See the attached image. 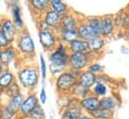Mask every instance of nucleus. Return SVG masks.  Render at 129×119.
I'll return each mask as SVG.
<instances>
[{
  "label": "nucleus",
  "mask_w": 129,
  "mask_h": 119,
  "mask_svg": "<svg viewBox=\"0 0 129 119\" xmlns=\"http://www.w3.org/2000/svg\"><path fill=\"white\" fill-rule=\"evenodd\" d=\"M68 57L69 54L67 53L64 44L59 43L49 55L48 71L51 76L56 77L66 70V68L68 67Z\"/></svg>",
  "instance_id": "nucleus-1"
},
{
  "label": "nucleus",
  "mask_w": 129,
  "mask_h": 119,
  "mask_svg": "<svg viewBox=\"0 0 129 119\" xmlns=\"http://www.w3.org/2000/svg\"><path fill=\"white\" fill-rule=\"evenodd\" d=\"M16 80L21 88L32 92L38 86L40 80V73L38 67L35 65L22 66L17 71Z\"/></svg>",
  "instance_id": "nucleus-2"
},
{
  "label": "nucleus",
  "mask_w": 129,
  "mask_h": 119,
  "mask_svg": "<svg viewBox=\"0 0 129 119\" xmlns=\"http://www.w3.org/2000/svg\"><path fill=\"white\" fill-rule=\"evenodd\" d=\"M79 73L67 69L55 77V88L59 95H70L71 90L77 83V77Z\"/></svg>",
  "instance_id": "nucleus-3"
},
{
  "label": "nucleus",
  "mask_w": 129,
  "mask_h": 119,
  "mask_svg": "<svg viewBox=\"0 0 129 119\" xmlns=\"http://www.w3.org/2000/svg\"><path fill=\"white\" fill-rule=\"evenodd\" d=\"M16 46L17 52L20 55L25 57H33L35 54V44L32 36L27 30H22L18 33L16 38Z\"/></svg>",
  "instance_id": "nucleus-4"
},
{
  "label": "nucleus",
  "mask_w": 129,
  "mask_h": 119,
  "mask_svg": "<svg viewBox=\"0 0 129 119\" xmlns=\"http://www.w3.org/2000/svg\"><path fill=\"white\" fill-rule=\"evenodd\" d=\"M90 55L85 53H70L68 57V67L70 70L80 73L86 70L90 64Z\"/></svg>",
  "instance_id": "nucleus-5"
},
{
  "label": "nucleus",
  "mask_w": 129,
  "mask_h": 119,
  "mask_svg": "<svg viewBox=\"0 0 129 119\" xmlns=\"http://www.w3.org/2000/svg\"><path fill=\"white\" fill-rule=\"evenodd\" d=\"M38 39L45 51H52L58 45V37L52 29H41L38 31Z\"/></svg>",
  "instance_id": "nucleus-6"
},
{
  "label": "nucleus",
  "mask_w": 129,
  "mask_h": 119,
  "mask_svg": "<svg viewBox=\"0 0 129 119\" xmlns=\"http://www.w3.org/2000/svg\"><path fill=\"white\" fill-rule=\"evenodd\" d=\"M38 104H39V99H38V96L36 95V93L29 92L23 99V102L21 104L18 116H20L22 118L28 117Z\"/></svg>",
  "instance_id": "nucleus-7"
},
{
  "label": "nucleus",
  "mask_w": 129,
  "mask_h": 119,
  "mask_svg": "<svg viewBox=\"0 0 129 119\" xmlns=\"http://www.w3.org/2000/svg\"><path fill=\"white\" fill-rule=\"evenodd\" d=\"M82 114L83 112L78 106V99L72 97L62 109L60 119H78Z\"/></svg>",
  "instance_id": "nucleus-8"
},
{
  "label": "nucleus",
  "mask_w": 129,
  "mask_h": 119,
  "mask_svg": "<svg viewBox=\"0 0 129 119\" xmlns=\"http://www.w3.org/2000/svg\"><path fill=\"white\" fill-rule=\"evenodd\" d=\"M7 4L9 5L11 9V15H12V22L15 25L18 31H22L25 29V24L22 19V12L21 7L19 4V0H8Z\"/></svg>",
  "instance_id": "nucleus-9"
},
{
  "label": "nucleus",
  "mask_w": 129,
  "mask_h": 119,
  "mask_svg": "<svg viewBox=\"0 0 129 119\" xmlns=\"http://www.w3.org/2000/svg\"><path fill=\"white\" fill-rule=\"evenodd\" d=\"M78 106L85 114H91L100 107V98L92 93L78 100Z\"/></svg>",
  "instance_id": "nucleus-10"
},
{
  "label": "nucleus",
  "mask_w": 129,
  "mask_h": 119,
  "mask_svg": "<svg viewBox=\"0 0 129 119\" xmlns=\"http://www.w3.org/2000/svg\"><path fill=\"white\" fill-rule=\"evenodd\" d=\"M42 15L43 16H42L41 21H43L49 29L58 30L60 22H61V19H62V15H60L59 13L55 12L52 9H48Z\"/></svg>",
  "instance_id": "nucleus-11"
},
{
  "label": "nucleus",
  "mask_w": 129,
  "mask_h": 119,
  "mask_svg": "<svg viewBox=\"0 0 129 119\" xmlns=\"http://www.w3.org/2000/svg\"><path fill=\"white\" fill-rule=\"evenodd\" d=\"M17 58H18V52L12 45L7 48L0 49V63L6 69H9V66Z\"/></svg>",
  "instance_id": "nucleus-12"
},
{
  "label": "nucleus",
  "mask_w": 129,
  "mask_h": 119,
  "mask_svg": "<svg viewBox=\"0 0 129 119\" xmlns=\"http://www.w3.org/2000/svg\"><path fill=\"white\" fill-rule=\"evenodd\" d=\"M1 32L11 43L15 42L17 35H18V30L15 27V25L13 24V22L10 18H2Z\"/></svg>",
  "instance_id": "nucleus-13"
},
{
  "label": "nucleus",
  "mask_w": 129,
  "mask_h": 119,
  "mask_svg": "<svg viewBox=\"0 0 129 119\" xmlns=\"http://www.w3.org/2000/svg\"><path fill=\"white\" fill-rule=\"evenodd\" d=\"M77 82L88 89H92V87L97 82V75L88 71L87 69L83 70L79 73V75L77 77Z\"/></svg>",
  "instance_id": "nucleus-14"
},
{
  "label": "nucleus",
  "mask_w": 129,
  "mask_h": 119,
  "mask_svg": "<svg viewBox=\"0 0 129 119\" xmlns=\"http://www.w3.org/2000/svg\"><path fill=\"white\" fill-rule=\"evenodd\" d=\"M28 4L35 15H42L50 8V0H28Z\"/></svg>",
  "instance_id": "nucleus-15"
},
{
  "label": "nucleus",
  "mask_w": 129,
  "mask_h": 119,
  "mask_svg": "<svg viewBox=\"0 0 129 119\" xmlns=\"http://www.w3.org/2000/svg\"><path fill=\"white\" fill-rule=\"evenodd\" d=\"M16 82V76L10 69H5L0 74V90L4 91Z\"/></svg>",
  "instance_id": "nucleus-16"
},
{
  "label": "nucleus",
  "mask_w": 129,
  "mask_h": 119,
  "mask_svg": "<svg viewBox=\"0 0 129 119\" xmlns=\"http://www.w3.org/2000/svg\"><path fill=\"white\" fill-rule=\"evenodd\" d=\"M68 48L71 51V53H85L89 54V48L87 41L82 40L80 38H77L70 43H68Z\"/></svg>",
  "instance_id": "nucleus-17"
},
{
  "label": "nucleus",
  "mask_w": 129,
  "mask_h": 119,
  "mask_svg": "<svg viewBox=\"0 0 129 119\" xmlns=\"http://www.w3.org/2000/svg\"><path fill=\"white\" fill-rule=\"evenodd\" d=\"M87 44L89 48V54H98L102 52V49L105 45V41L102 36H95L92 39L88 40Z\"/></svg>",
  "instance_id": "nucleus-18"
},
{
  "label": "nucleus",
  "mask_w": 129,
  "mask_h": 119,
  "mask_svg": "<svg viewBox=\"0 0 129 119\" xmlns=\"http://www.w3.org/2000/svg\"><path fill=\"white\" fill-rule=\"evenodd\" d=\"M115 28V23L113 18L106 16L101 19V36L102 37H109L112 35Z\"/></svg>",
  "instance_id": "nucleus-19"
},
{
  "label": "nucleus",
  "mask_w": 129,
  "mask_h": 119,
  "mask_svg": "<svg viewBox=\"0 0 129 119\" xmlns=\"http://www.w3.org/2000/svg\"><path fill=\"white\" fill-rule=\"evenodd\" d=\"M77 33H78V38H80L82 40H85V41H88V40L92 39L93 37H95V34H94L93 30L88 25L87 22L78 24Z\"/></svg>",
  "instance_id": "nucleus-20"
},
{
  "label": "nucleus",
  "mask_w": 129,
  "mask_h": 119,
  "mask_svg": "<svg viewBox=\"0 0 129 119\" xmlns=\"http://www.w3.org/2000/svg\"><path fill=\"white\" fill-rule=\"evenodd\" d=\"M77 26H78V22L76 21V19L70 14H65L62 16V19H61L58 30L76 29Z\"/></svg>",
  "instance_id": "nucleus-21"
},
{
  "label": "nucleus",
  "mask_w": 129,
  "mask_h": 119,
  "mask_svg": "<svg viewBox=\"0 0 129 119\" xmlns=\"http://www.w3.org/2000/svg\"><path fill=\"white\" fill-rule=\"evenodd\" d=\"M23 99H24V95H23V93H20V94L14 96V97L8 99L5 103L7 104V106H8L15 114L18 115L19 110H20V107H21V104H22V102H23Z\"/></svg>",
  "instance_id": "nucleus-22"
},
{
  "label": "nucleus",
  "mask_w": 129,
  "mask_h": 119,
  "mask_svg": "<svg viewBox=\"0 0 129 119\" xmlns=\"http://www.w3.org/2000/svg\"><path fill=\"white\" fill-rule=\"evenodd\" d=\"M59 31V40L61 43H70L71 41L78 38L77 28L69 30H58Z\"/></svg>",
  "instance_id": "nucleus-23"
},
{
  "label": "nucleus",
  "mask_w": 129,
  "mask_h": 119,
  "mask_svg": "<svg viewBox=\"0 0 129 119\" xmlns=\"http://www.w3.org/2000/svg\"><path fill=\"white\" fill-rule=\"evenodd\" d=\"M117 105H118V102H117L116 98H114L112 96L106 95V96L100 98V107L101 108H104L106 110L114 112V110L117 108Z\"/></svg>",
  "instance_id": "nucleus-24"
},
{
  "label": "nucleus",
  "mask_w": 129,
  "mask_h": 119,
  "mask_svg": "<svg viewBox=\"0 0 129 119\" xmlns=\"http://www.w3.org/2000/svg\"><path fill=\"white\" fill-rule=\"evenodd\" d=\"M89 94H91V89H88L86 87H84L83 85L79 84L78 82L75 84V86L73 87V89L71 90V93H70V96L76 98V99H81V98H84L86 96H88Z\"/></svg>",
  "instance_id": "nucleus-25"
},
{
  "label": "nucleus",
  "mask_w": 129,
  "mask_h": 119,
  "mask_svg": "<svg viewBox=\"0 0 129 119\" xmlns=\"http://www.w3.org/2000/svg\"><path fill=\"white\" fill-rule=\"evenodd\" d=\"M50 9L54 10L62 16L68 14V6L63 0H50Z\"/></svg>",
  "instance_id": "nucleus-26"
},
{
  "label": "nucleus",
  "mask_w": 129,
  "mask_h": 119,
  "mask_svg": "<svg viewBox=\"0 0 129 119\" xmlns=\"http://www.w3.org/2000/svg\"><path fill=\"white\" fill-rule=\"evenodd\" d=\"M89 115H91V117L93 119H113V111H109L99 107Z\"/></svg>",
  "instance_id": "nucleus-27"
},
{
  "label": "nucleus",
  "mask_w": 129,
  "mask_h": 119,
  "mask_svg": "<svg viewBox=\"0 0 129 119\" xmlns=\"http://www.w3.org/2000/svg\"><path fill=\"white\" fill-rule=\"evenodd\" d=\"M17 116L5 102H0V119H14Z\"/></svg>",
  "instance_id": "nucleus-28"
},
{
  "label": "nucleus",
  "mask_w": 129,
  "mask_h": 119,
  "mask_svg": "<svg viewBox=\"0 0 129 119\" xmlns=\"http://www.w3.org/2000/svg\"><path fill=\"white\" fill-rule=\"evenodd\" d=\"M24 119H47V116H46V112H45L44 108L39 103L30 113V115Z\"/></svg>",
  "instance_id": "nucleus-29"
},
{
  "label": "nucleus",
  "mask_w": 129,
  "mask_h": 119,
  "mask_svg": "<svg viewBox=\"0 0 129 119\" xmlns=\"http://www.w3.org/2000/svg\"><path fill=\"white\" fill-rule=\"evenodd\" d=\"M91 93H92L93 95L97 96V97L101 98V97H104V96L107 95V93H108V88H107V86H106L105 84L96 82V84H95V85L92 87V89H91Z\"/></svg>",
  "instance_id": "nucleus-30"
},
{
  "label": "nucleus",
  "mask_w": 129,
  "mask_h": 119,
  "mask_svg": "<svg viewBox=\"0 0 129 119\" xmlns=\"http://www.w3.org/2000/svg\"><path fill=\"white\" fill-rule=\"evenodd\" d=\"M21 89H22V88L20 87V85H19V84L17 83V81H16V82L13 83L9 88L4 90L3 93L6 94V97H7V100H8V99H10V98H12V97H14V96H16V95L22 93V92H21ZM7 100H6V101H7Z\"/></svg>",
  "instance_id": "nucleus-31"
},
{
  "label": "nucleus",
  "mask_w": 129,
  "mask_h": 119,
  "mask_svg": "<svg viewBox=\"0 0 129 119\" xmlns=\"http://www.w3.org/2000/svg\"><path fill=\"white\" fill-rule=\"evenodd\" d=\"M86 22L92 28L94 34H95V36H101V19L96 18V17H93V18L88 19Z\"/></svg>",
  "instance_id": "nucleus-32"
},
{
  "label": "nucleus",
  "mask_w": 129,
  "mask_h": 119,
  "mask_svg": "<svg viewBox=\"0 0 129 119\" xmlns=\"http://www.w3.org/2000/svg\"><path fill=\"white\" fill-rule=\"evenodd\" d=\"M39 73H40V77L42 78V80L45 81V79L47 78V73H48V67H47V63L46 60L44 58V56L42 54H40V58H39Z\"/></svg>",
  "instance_id": "nucleus-33"
},
{
  "label": "nucleus",
  "mask_w": 129,
  "mask_h": 119,
  "mask_svg": "<svg viewBox=\"0 0 129 119\" xmlns=\"http://www.w3.org/2000/svg\"><path fill=\"white\" fill-rule=\"evenodd\" d=\"M87 70L92 72L95 75H99L100 73H102L104 71V66H102L99 63H90L87 67Z\"/></svg>",
  "instance_id": "nucleus-34"
},
{
  "label": "nucleus",
  "mask_w": 129,
  "mask_h": 119,
  "mask_svg": "<svg viewBox=\"0 0 129 119\" xmlns=\"http://www.w3.org/2000/svg\"><path fill=\"white\" fill-rule=\"evenodd\" d=\"M47 92L45 89V81L42 80V87L40 89V93H39V96H38V99H39V103L41 105H44L46 102H47Z\"/></svg>",
  "instance_id": "nucleus-35"
},
{
  "label": "nucleus",
  "mask_w": 129,
  "mask_h": 119,
  "mask_svg": "<svg viewBox=\"0 0 129 119\" xmlns=\"http://www.w3.org/2000/svg\"><path fill=\"white\" fill-rule=\"evenodd\" d=\"M12 43L4 36V34L0 31V49H4V48H7L9 46H11Z\"/></svg>",
  "instance_id": "nucleus-36"
},
{
  "label": "nucleus",
  "mask_w": 129,
  "mask_h": 119,
  "mask_svg": "<svg viewBox=\"0 0 129 119\" xmlns=\"http://www.w3.org/2000/svg\"><path fill=\"white\" fill-rule=\"evenodd\" d=\"M78 119H93L92 117H91V115H89V114H85V113H83L80 117Z\"/></svg>",
  "instance_id": "nucleus-37"
},
{
  "label": "nucleus",
  "mask_w": 129,
  "mask_h": 119,
  "mask_svg": "<svg viewBox=\"0 0 129 119\" xmlns=\"http://www.w3.org/2000/svg\"><path fill=\"white\" fill-rule=\"evenodd\" d=\"M5 69H6V68H5V67H4V66H3V65L0 63V74H1V73H2V72L5 70Z\"/></svg>",
  "instance_id": "nucleus-38"
},
{
  "label": "nucleus",
  "mask_w": 129,
  "mask_h": 119,
  "mask_svg": "<svg viewBox=\"0 0 129 119\" xmlns=\"http://www.w3.org/2000/svg\"><path fill=\"white\" fill-rule=\"evenodd\" d=\"M1 25H2V18L0 17V31H1Z\"/></svg>",
  "instance_id": "nucleus-39"
},
{
  "label": "nucleus",
  "mask_w": 129,
  "mask_h": 119,
  "mask_svg": "<svg viewBox=\"0 0 129 119\" xmlns=\"http://www.w3.org/2000/svg\"><path fill=\"white\" fill-rule=\"evenodd\" d=\"M14 119H24V118H22V117H20V116H18V115H17Z\"/></svg>",
  "instance_id": "nucleus-40"
},
{
  "label": "nucleus",
  "mask_w": 129,
  "mask_h": 119,
  "mask_svg": "<svg viewBox=\"0 0 129 119\" xmlns=\"http://www.w3.org/2000/svg\"><path fill=\"white\" fill-rule=\"evenodd\" d=\"M0 92H1V90H0Z\"/></svg>",
  "instance_id": "nucleus-41"
}]
</instances>
